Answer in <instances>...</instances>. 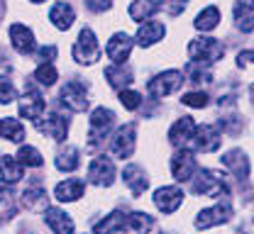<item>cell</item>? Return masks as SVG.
<instances>
[{
	"label": "cell",
	"instance_id": "6da1fadb",
	"mask_svg": "<svg viewBox=\"0 0 254 234\" xmlns=\"http://www.w3.org/2000/svg\"><path fill=\"white\" fill-rule=\"evenodd\" d=\"M193 193L195 195H210V198H218V195H227L230 193V186L225 181L220 171H210V168H203L195 181H193Z\"/></svg>",
	"mask_w": 254,
	"mask_h": 234
},
{
	"label": "cell",
	"instance_id": "7a4b0ae2",
	"mask_svg": "<svg viewBox=\"0 0 254 234\" xmlns=\"http://www.w3.org/2000/svg\"><path fill=\"white\" fill-rule=\"evenodd\" d=\"M222 51H225V47H222L218 39H213V37H198V39H193L189 44V54L195 64L218 61L222 56Z\"/></svg>",
	"mask_w": 254,
	"mask_h": 234
},
{
	"label": "cell",
	"instance_id": "3957f363",
	"mask_svg": "<svg viewBox=\"0 0 254 234\" xmlns=\"http://www.w3.org/2000/svg\"><path fill=\"white\" fill-rule=\"evenodd\" d=\"M98 56H100V47H98V39H95L93 30L83 27L81 34H78V39H76V44H73V59L78 64L88 66V64L98 61Z\"/></svg>",
	"mask_w": 254,
	"mask_h": 234
},
{
	"label": "cell",
	"instance_id": "277c9868",
	"mask_svg": "<svg viewBox=\"0 0 254 234\" xmlns=\"http://www.w3.org/2000/svg\"><path fill=\"white\" fill-rule=\"evenodd\" d=\"M59 105H64L71 112H83L88 110V91L81 81H68L59 93Z\"/></svg>",
	"mask_w": 254,
	"mask_h": 234
},
{
	"label": "cell",
	"instance_id": "5b68a950",
	"mask_svg": "<svg viewBox=\"0 0 254 234\" xmlns=\"http://www.w3.org/2000/svg\"><path fill=\"white\" fill-rule=\"evenodd\" d=\"M181 83H184L181 71H164V73H159L157 78H152L147 83V91H149L152 98H166V95L176 93L181 88Z\"/></svg>",
	"mask_w": 254,
	"mask_h": 234
},
{
	"label": "cell",
	"instance_id": "8992f818",
	"mask_svg": "<svg viewBox=\"0 0 254 234\" xmlns=\"http://www.w3.org/2000/svg\"><path fill=\"white\" fill-rule=\"evenodd\" d=\"M113 125H115V112L108 107H95L93 115H91V139H88L91 146L100 144L110 134Z\"/></svg>",
	"mask_w": 254,
	"mask_h": 234
},
{
	"label": "cell",
	"instance_id": "52a82bcc",
	"mask_svg": "<svg viewBox=\"0 0 254 234\" xmlns=\"http://www.w3.org/2000/svg\"><path fill=\"white\" fill-rule=\"evenodd\" d=\"M88 178H91V183L100 186V188L113 186V181H115V164H113V159L98 154L91 161V166H88Z\"/></svg>",
	"mask_w": 254,
	"mask_h": 234
},
{
	"label": "cell",
	"instance_id": "ba28073f",
	"mask_svg": "<svg viewBox=\"0 0 254 234\" xmlns=\"http://www.w3.org/2000/svg\"><path fill=\"white\" fill-rule=\"evenodd\" d=\"M134 144H137V137H134V125H123L118 132L113 134L110 151H113L118 159H129V156L134 154Z\"/></svg>",
	"mask_w": 254,
	"mask_h": 234
},
{
	"label": "cell",
	"instance_id": "9c48e42d",
	"mask_svg": "<svg viewBox=\"0 0 254 234\" xmlns=\"http://www.w3.org/2000/svg\"><path fill=\"white\" fill-rule=\"evenodd\" d=\"M190 146L200 154H210L220 146V130L213 127V125H200L195 127V134L190 139Z\"/></svg>",
	"mask_w": 254,
	"mask_h": 234
},
{
	"label": "cell",
	"instance_id": "30bf717a",
	"mask_svg": "<svg viewBox=\"0 0 254 234\" xmlns=\"http://www.w3.org/2000/svg\"><path fill=\"white\" fill-rule=\"evenodd\" d=\"M232 217V207L230 202H218L215 207H208L203 210L198 217H195V227L198 230H205V227H215V225H222Z\"/></svg>",
	"mask_w": 254,
	"mask_h": 234
},
{
	"label": "cell",
	"instance_id": "8fae6325",
	"mask_svg": "<svg viewBox=\"0 0 254 234\" xmlns=\"http://www.w3.org/2000/svg\"><path fill=\"white\" fill-rule=\"evenodd\" d=\"M195 173V156L186 151V149H181V151H176L174 156H171V176L179 181V183H184V181H190V176Z\"/></svg>",
	"mask_w": 254,
	"mask_h": 234
},
{
	"label": "cell",
	"instance_id": "7c38bea8",
	"mask_svg": "<svg viewBox=\"0 0 254 234\" xmlns=\"http://www.w3.org/2000/svg\"><path fill=\"white\" fill-rule=\"evenodd\" d=\"M181 202H184V193H181V188H176V186H164V188H159L157 193H154V205H157L164 215L176 212Z\"/></svg>",
	"mask_w": 254,
	"mask_h": 234
},
{
	"label": "cell",
	"instance_id": "4fadbf2b",
	"mask_svg": "<svg viewBox=\"0 0 254 234\" xmlns=\"http://www.w3.org/2000/svg\"><path fill=\"white\" fill-rule=\"evenodd\" d=\"M132 47H134V42L125 32L113 34L110 42H108V56H110V61L118 64V66H123L127 61V56H129V51H132Z\"/></svg>",
	"mask_w": 254,
	"mask_h": 234
},
{
	"label": "cell",
	"instance_id": "5bb4252c",
	"mask_svg": "<svg viewBox=\"0 0 254 234\" xmlns=\"http://www.w3.org/2000/svg\"><path fill=\"white\" fill-rule=\"evenodd\" d=\"M37 130L42 134H47V137H52V139L64 141L66 134H68V117H62L59 112H52L42 122H37Z\"/></svg>",
	"mask_w": 254,
	"mask_h": 234
},
{
	"label": "cell",
	"instance_id": "9a60e30c",
	"mask_svg": "<svg viewBox=\"0 0 254 234\" xmlns=\"http://www.w3.org/2000/svg\"><path fill=\"white\" fill-rule=\"evenodd\" d=\"M10 42H12L15 51L22 54V56H27V54H32V51L37 49L34 34H32V30L25 27V25H12V27H10Z\"/></svg>",
	"mask_w": 254,
	"mask_h": 234
},
{
	"label": "cell",
	"instance_id": "2e32d148",
	"mask_svg": "<svg viewBox=\"0 0 254 234\" xmlns=\"http://www.w3.org/2000/svg\"><path fill=\"white\" fill-rule=\"evenodd\" d=\"M193 134H195L193 117H179V120L171 125V130H169V139H171L174 146H189Z\"/></svg>",
	"mask_w": 254,
	"mask_h": 234
},
{
	"label": "cell",
	"instance_id": "e0dca14e",
	"mask_svg": "<svg viewBox=\"0 0 254 234\" xmlns=\"http://www.w3.org/2000/svg\"><path fill=\"white\" fill-rule=\"evenodd\" d=\"M235 25L240 32H252L254 30V0H237L235 2Z\"/></svg>",
	"mask_w": 254,
	"mask_h": 234
},
{
	"label": "cell",
	"instance_id": "ac0fdd59",
	"mask_svg": "<svg viewBox=\"0 0 254 234\" xmlns=\"http://www.w3.org/2000/svg\"><path fill=\"white\" fill-rule=\"evenodd\" d=\"M42 112H44V98H42L34 88H30L27 95L20 100V115L27 117V120H32V122H39Z\"/></svg>",
	"mask_w": 254,
	"mask_h": 234
},
{
	"label": "cell",
	"instance_id": "d6986e66",
	"mask_svg": "<svg viewBox=\"0 0 254 234\" xmlns=\"http://www.w3.org/2000/svg\"><path fill=\"white\" fill-rule=\"evenodd\" d=\"M123 181L127 183V188L132 190V195H142L147 190V186H149V176L137 164H132V166H127L123 171Z\"/></svg>",
	"mask_w": 254,
	"mask_h": 234
},
{
	"label": "cell",
	"instance_id": "ffe728a7",
	"mask_svg": "<svg viewBox=\"0 0 254 234\" xmlns=\"http://www.w3.org/2000/svg\"><path fill=\"white\" fill-rule=\"evenodd\" d=\"M127 215H129V212H125V210H115V212H110L105 220L95 222L93 232L95 234H115V232H120V230H125L127 227Z\"/></svg>",
	"mask_w": 254,
	"mask_h": 234
},
{
	"label": "cell",
	"instance_id": "44dd1931",
	"mask_svg": "<svg viewBox=\"0 0 254 234\" xmlns=\"http://www.w3.org/2000/svg\"><path fill=\"white\" fill-rule=\"evenodd\" d=\"M44 222L49 225V230L54 234H73V220L57 207H49L47 215H44Z\"/></svg>",
	"mask_w": 254,
	"mask_h": 234
},
{
	"label": "cell",
	"instance_id": "7402d4cb",
	"mask_svg": "<svg viewBox=\"0 0 254 234\" xmlns=\"http://www.w3.org/2000/svg\"><path fill=\"white\" fill-rule=\"evenodd\" d=\"M222 164L232 171V176H235L237 181H245V178L250 176V159H247L240 149L227 151V154L222 156Z\"/></svg>",
	"mask_w": 254,
	"mask_h": 234
},
{
	"label": "cell",
	"instance_id": "603a6c76",
	"mask_svg": "<svg viewBox=\"0 0 254 234\" xmlns=\"http://www.w3.org/2000/svg\"><path fill=\"white\" fill-rule=\"evenodd\" d=\"M49 20H52V25H54L57 30L66 32V30L73 25L76 12H73V7H71L68 2H57V5L52 7V12H49Z\"/></svg>",
	"mask_w": 254,
	"mask_h": 234
},
{
	"label": "cell",
	"instance_id": "cb8c5ba5",
	"mask_svg": "<svg viewBox=\"0 0 254 234\" xmlns=\"http://www.w3.org/2000/svg\"><path fill=\"white\" fill-rule=\"evenodd\" d=\"M83 188H86L83 181L68 178V181H64V183H59V186L54 188V195H57V200H62V202H73L83 195Z\"/></svg>",
	"mask_w": 254,
	"mask_h": 234
},
{
	"label": "cell",
	"instance_id": "d4e9b609",
	"mask_svg": "<svg viewBox=\"0 0 254 234\" xmlns=\"http://www.w3.org/2000/svg\"><path fill=\"white\" fill-rule=\"evenodd\" d=\"M164 25L161 22H142L139 25V30H137V44L139 47H152L154 42H159L161 37H164Z\"/></svg>",
	"mask_w": 254,
	"mask_h": 234
},
{
	"label": "cell",
	"instance_id": "484cf974",
	"mask_svg": "<svg viewBox=\"0 0 254 234\" xmlns=\"http://www.w3.org/2000/svg\"><path fill=\"white\" fill-rule=\"evenodd\" d=\"M157 10H159L157 0H132V5H129V17H132L134 22H147Z\"/></svg>",
	"mask_w": 254,
	"mask_h": 234
},
{
	"label": "cell",
	"instance_id": "4316f807",
	"mask_svg": "<svg viewBox=\"0 0 254 234\" xmlns=\"http://www.w3.org/2000/svg\"><path fill=\"white\" fill-rule=\"evenodd\" d=\"M105 78H108V83L113 86V88H118V91H125L127 86L132 83V71L125 66H118V64H113V66L105 68Z\"/></svg>",
	"mask_w": 254,
	"mask_h": 234
},
{
	"label": "cell",
	"instance_id": "83f0119b",
	"mask_svg": "<svg viewBox=\"0 0 254 234\" xmlns=\"http://www.w3.org/2000/svg\"><path fill=\"white\" fill-rule=\"evenodd\" d=\"M0 173H2V178H5L7 183H17V181L25 176L22 164H20L15 156H7V154L0 156Z\"/></svg>",
	"mask_w": 254,
	"mask_h": 234
},
{
	"label": "cell",
	"instance_id": "f1b7e54d",
	"mask_svg": "<svg viewBox=\"0 0 254 234\" xmlns=\"http://www.w3.org/2000/svg\"><path fill=\"white\" fill-rule=\"evenodd\" d=\"M218 22H220V10H218L215 5H210V7H205L203 12H198L193 27L200 30V32H210V30L218 27Z\"/></svg>",
	"mask_w": 254,
	"mask_h": 234
},
{
	"label": "cell",
	"instance_id": "f546056e",
	"mask_svg": "<svg viewBox=\"0 0 254 234\" xmlns=\"http://www.w3.org/2000/svg\"><path fill=\"white\" fill-rule=\"evenodd\" d=\"M20 205L25 210H42V207H47V195L39 186H32L20 195Z\"/></svg>",
	"mask_w": 254,
	"mask_h": 234
},
{
	"label": "cell",
	"instance_id": "4dcf8cb0",
	"mask_svg": "<svg viewBox=\"0 0 254 234\" xmlns=\"http://www.w3.org/2000/svg\"><path fill=\"white\" fill-rule=\"evenodd\" d=\"M0 137H5L7 141H22V139H25L22 122L15 120V117H2V120H0Z\"/></svg>",
	"mask_w": 254,
	"mask_h": 234
},
{
	"label": "cell",
	"instance_id": "1f68e13d",
	"mask_svg": "<svg viewBox=\"0 0 254 234\" xmlns=\"http://www.w3.org/2000/svg\"><path fill=\"white\" fill-rule=\"evenodd\" d=\"M152 225H154V220L149 217V215H144V212H129L127 215V232L129 234H147L152 230Z\"/></svg>",
	"mask_w": 254,
	"mask_h": 234
},
{
	"label": "cell",
	"instance_id": "d6a6232c",
	"mask_svg": "<svg viewBox=\"0 0 254 234\" xmlns=\"http://www.w3.org/2000/svg\"><path fill=\"white\" fill-rule=\"evenodd\" d=\"M78 164H81V156H78V149H73V146H66L57 156V168L59 171H76Z\"/></svg>",
	"mask_w": 254,
	"mask_h": 234
},
{
	"label": "cell",
	"instance_id": "836d02e7",
	"mask_svg": "<svg viewBox=\"0 0 254 234\" xmlns=\"http://www.w3.org/2000/svg\"><path fill=\"white\" fill-rule=\"evenodd\" d=\"M22 166H32V168H39L44 164V156L34 149V146H20V151H17V156H15Z\"/></svg>",
	"mask_w": 254,
	"mask_h": 234
},
{
	"label": "cell",
	"instance_id": "e575fe53",
	"mask_svg": "<svg viewBox=\"0 0 254 234\" xmlns=\"http://www.w3.org/2000/svg\"><path fill=\"white\" fill-rule=\"evenodd\" d=\"M34 78H37V83H42V86H54L57 78H59V73H57L54 64H42V66L34 71Z\"/></svg>",
	"mask_w": 254,
	"mask_h": 234
},
{
	"label": "cell",
	"instance_id": "d590c367",
	"mask_svg": "<svg viewBox=\"0 0 254 234\" xmlns=\"http://www.w3.org/2000/svg\"><path fill=\"white\" fill-rule=\"evenodd\" d=\"M181 102L189 105V107H205V105L210 102V95L203 93V91H190V93H186V95L181 98Z\"/></svg>",
	"mask_w": 254,
	"mask_h": 234
},
{
	"label": "cell",
	"instance_id": "8d00e7d4",
	"mask_svg": "<svg viewBox=\"0 0 254 234\" xmlns=\"http://www.w3.org/2000/svg\"><path fill=\"white\" fill-rule=\"evenodd\" d=\"M120 102L125 105L127 110H137V107L142 105V95H139L137 91H129V88H125V91H120Z\"/></svg>",
	"mask_w": 254,
	"mask_h": 234
},
{
	"label": "cell",
	"instance_id": "74e56055",
	"mask_svg": "<svg viewBox=\"0 0 254 234\" xmlns=\"http://www.w3.org/2000/svg\"><path fill=\"white\" fill-rule=\"evenodd\" d=\"M12 98H17V91H15L12 81L7 76H0V102H10Z\"/></svg>",
	"mask_w": 254,
	"mask_h": 234
},
{
	"label": "cell",
	"instance_id": "f35d334b",
	"mask_svg": "<svg viewBox=\"0 0 254 234\" xmlns=\"http://www.w3.org/2000/svg\"><path fill=\"white\" fill-rule=\"evenodd\" d=\"M186 2H189V0H161V2H159V7H161V10H166L171 17H176V15H181V10L186 7Z\"/></svg>",
	"mask_w": 254,
	"mask_h": 234
},
{
	"label": "cell",
	"instance_id": "ab89813d",
	"mask_svg": "<svg viewBox=\"0 0 254 234\" xmlns=\"http://www.w3.org/2000/svg\"><path fill=\"white\" fill-rule=\"evenodd\" d=\"M86 5H88V10H93V12H105V10L113 7V0H86Z\"/></svg>",
	"mask_w": 254,
	"mask_h": 234
},
{
	"label": "cell",
	"instance_id": "60d3db41",
	"mask_svg": "<svg viewBox=\"0 0 254 234\" xmlns=\"http://www.w3.org/2000/svg\"><path fill=\"white\" fill-rule=\"evenodd\" d=\"M5 195H7V188H5V186H2V183H0V202L5 200Z\"/></svg>",
	"mask_w": 254,
	"mask_h": 234
},
{
	"label": "cell",
	"instance_id": "b9f144b4",
	"mask_svg": "<svg viewBox=\"0 0 254 234\" xmlns=\"http://www.w3.org/2000/svg\"><path fill=\"white\" fill-rule=\"evenodd\" d=\"M250 98H252V102H254V86L250 88Z\"/></svg>",
	"mask_w": 254,
	"mask_h": 234
},
{
	"label": "cell",
	"instance_id": "7bdbcfd3",
	"mask_svg": "<svg viewBox=\"0 0 254 234\" xmlns=\"http://www.w3.org/2000/svg\"><path fill=\"white\" fill-rule=\"evenodd\" d=\"M32 2H44V0H32Z\"/></svg>",
	"mask_w": 254,
	"mask_h": 234
},
{
	"label": "cell",
	"instance_id": "ee69618b",
	"mask_svg": "<svg viewBox=\"0 0 254 234\" xmlns=\"http://www.w3.org/2000/svg\"><path fill=\"white\" fill-rule=\"evenodd\" d=\"M240 234H245V232H240Z\"/></svg>",
	"mask_w": 254,
	"mask_h": 234
}]
</instances>
